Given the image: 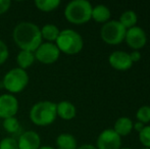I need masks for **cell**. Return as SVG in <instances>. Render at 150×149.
Masks as SVG:
<instances>
[{"instance_id":"6da1fadb","label":"cell","mask_w":150,"mask_h":149,"mask_svg":"<svg viewBox=\"0 0 150 149\" xmlns=\"http://www.w3.org/2000/svg\"><path fill=\"white\" fill-rule=\"evenodd\" d=\"M12 39L21 50L32 52H35L43 42L40 28L32 22H21L16 24L12 31Z\"/></svg>"},{"instance_id":"7a4b0ae2","label":"cell","mask_w":150,"mask_h":149,"mask_svg":"<svg viewBox=\"0 0 150 149\" xmlns=\"http://www.w3.org/2000/svg\"><path fill=\"white\" fill-rule=\"evenodd\" d=\"M56 117V103L49 100L37 102L29 112V119L37 127H47L52 125Z\"/></svg>"},{"instance_id":"3957f363","label":"cell","mask_w":150,"mask_h":149,"mask_svg":"<svg viewBox=\"0 0 150 149\" xmlns=\"http://www.w3.org/2000/svg\"><path fill=\"white\" fill-rule=\"evenodd\" d=\"M92 8V4L87 0H73L67 4L63 14L69 23L80 26L91 20Z\"/></svg>"},{"instance_id":"277c9868","label":"cell","mask_w":150,"mask_h":149,"mask_svg":"<svg viewBox=\"0 0 150 149\" xmlns=\"http://www.w3.org/2000/svg\"><path fill=\"white\" fill-rule=\"evenodd\" d=\"M55 45L59 49L60 53L67 55H75L82 51L84 47L83 37L73 29H64L60 31Z\"/></svg>"},{"instance_id":"5b68a950","label":"cell","mask_w":150,"mask_h":149,"mask_svg":"<svg viewBox=\"0 0 150 149\" xmlns=\"http://www.w3.org/2000/svg\"><path fill=\"white\" fill-rule=\"evenodd\" d=\"M30 78L27 71L20 68H13L9 70L2 79V86L9 94L22 93L29 85Z\"/></svg>"},{"instance_id":"8992f818","label":"cell","mask_w":150,"mask_h":149,"mask_svg":"<svg viewBox=\"0 0 150 149\" xmlns=\"http://www.w3.org/2000/svg\"><path fill=\"white\" fill-rule=\"evenodd\" d=\"M127 29L119 20H111L102 25L100 29V37L104 43L108 45H119L125 41Z\"/></svg>"},{"instance_id":"52a82bcc","label":"cell","mask_w":150,"mask_h":149,"mask_svg":"<svg viewBox=\"0 0 150 149\" xmlns=\"http://www.w3.org/2000/svg\"><path fill=\"white\" fill-rule=\"evenodd\" d=\"M34 55L37 61L42 64H52L58 60L60 56V51L55 45V43L42 42L40 46L35 50Z\"/></svg>"},{"instance_id":"ba28073f","label":"cell","mask_w":150,"mask_h":149,"mask_svg":"<svg viewBox=\"0 0 150 149\" xmlns=\"http://www.w3.org/2000/svg\"><path fill=\"white\" fill-rule=\"evenodd\" d=\"M122 147V137L112 129H105L99 134L96 141L97 149H120Z\"/></svg>"},{"instance_id":"9c48e42d","label":"cell","mask_w":150,"mask_h":149,"mask_svg":"<svg viewBox=\"0 0 150 149\" xmlns=\"http://www.w3.org/2000/svg\"><path fill=\"white\" fill-rule=\"evenodd\" d=\"M20 108L18 98L9 93L0 95V119H5L16 115Z\"/></svg>"},{"instance_id":"30bf717a","label":"cell","mask_w":150,"mask_h":149,"mask_svg":"<svg viewBox=\"0 0 150 149\" xmlns=\"http://www.w3.org/2000/svg\"><path fill=\"white\" fill-rule=\"evenodd\" d=\"M125 42L133 50H139L144 47L147 43L146 33L141 27H133L127 30Z\"/></svg>"},{"instance_id":"8fae6325","label":"cell","mask_w":150,"mask_h":149,"mask_svg":"<svg viewBox=\"0 0 150 149\" xmlns=\"http://www.w3.org/2000/svg\"><path fill=\"white\" fill-rule=\"evenodd\" d=\"M108 62L111 68L117 71L130 70L133 66L130 54L126 51H122V50L111 52L110 55L108 56Z\"/></svg>"},{"instance_id":"7c38bea8","label":"cell","mask_w":150,"mask_h":149,"mask_svg":"<svg viewBox=\"0 0 150 149\" xmlns=\"http://www.w3.org/2000/svg\"><path fill=\"white\" fill-rule=\"evenodd\" d=\"M18 149H39L41 147V137L33 130L25 131L18 136Z\"/></svg>"},{"instance_id":"4fadbf2b","label":"cell","mask_w":150,"mask_h":149,"mask_svg":"<svg viewBox=\"0 0 150 149\" xmlns=\"http://www.w3.org/2000/svg\"><path fill=\"white\" fill-rule=\"evenodd\" d=\"M56 114L63 121H71L77 115V108L71 102L63 100L56 103Z\"/></svg>"},{"instance_id":"5bb4252c","label":"cell","mask_w":150,"mask_h":149,"mask_svg":"<svg viewBox=\"0 0 150 149\" xmlns=\"http://www.w3.org/2000/svg\"><path fill=\"white\" fill-rule=\"evenodd\" d=\"M133 121L128 117H122L115 121V126H113V131L120 137L128 136L133 131Z\"/></svg>"},{"instance_id":"9a60e30c","label":"cell","mask_w":150,"mask_h":149,"mask_svg":"<svg viewBox=\"0 0 150 149\" xmlns=\"http://www.w3.org/2000/svg\"><path fill=\"white\" fill-rule=\"evenodd\" d=\"M110 16H111V11L106 5L98 4L96 6H93L91 20H94L96 23L105 24L108 20H110Z\"/></svg>"},{"instance_id":"2e32d148","label":"cell","mask_w":150,"mask_h":149,"mask_svg":"<svg viewBox=\"0 0 150 149\" xmlns=\"http://www.w3.org/2000/svg\"><path fill=\"white\" fill-rule=\"evenodd\" d=\"M41 37L43 42H50V43H55L60 30L56 25L54 24H45L42 28H40Z\"/></svg>"},{"instance_id":"e0dca14e","label":"cell","mask_w":150,"mask_h":149,"mask_svg":"<svg viewBox=\"0 0 150 149\" xmlns=\"http://www.w3.org/2000/svg\"><path fill=\"white\" fill-rule=\"evenodd\" d=\"M56 149H77L78 142L75 136L69 133H62L56 137Z\"/></svg>"},{"instance_id":"ac0fdd59","label":"cell","mask_w":150,"mask_h":149,"mask_svg":"<svg viewBox=\"0 0 150 149\" xmlns=\"http://www.w3.org/2000/svg\"><path fill=\"white\" fill-rule=\"evenodd\" d=\"M36 61L34 52L32 51H24V50H20V52L16 55V64H18V68H22V70L27 71L29 68H31Z\"/></svg>"},{"instance_id":"d6986e66","label":"cell","mask_w":150,"mask_h":149,"mask_svg":"<svg viewBox=\"0 0 150 149\" xmlns=\"http://www.w3.org/2000/svg\"><path fill=\"white\" fill-rule=\"evenodd\" d=\"M119 22L127 30L133 28V27L137 26V22H138V16L137 13L134 10H126L122 13V16H120Z\"/></svg>"},{"instance_id":"ffe728a7","label":"cell","mask_w":150,"mask_h":149,"mask_svg":"<svg viewBox=\"0 0 150 149\" xmlns=\"http://www.w3.org/2000/svg\"><path fill=\"white\" fill-rule=\"evenodd\" d=\"M60 3V0H36L35 6L42 12H51L57 9Z\"/></svg>"},{"instance_id":"44dd1931","label":"cell","mask_w":150,"mask_h":149,"mask_svg":"<svg viewBox=\"0 0 150 149\" xmlns=\"http://www.w3.org/2000/svg\"><path fill=\"white\" fill-rule=\"evenodd\" d=\"M2 127H3V129L5 130L8 134H14L20 131L21 124H20V121H18L16 117H8V119H3Z\"/></svg>"},{"instance_id":"7402d4cb","label":"cell","mask_w":150,"mask_h":149,"mask_svg":"<svg viewBox=\"0 0 150 149\" xmlns=\"http://www.w3.org/2000/svg\"><path fill=\"white\" fill-rule=\"evenodd\" d=\"M136 119L137 121L144 124V125L150 123V106L149 105L141 106L136 112Z\"/></svg>"},{"instance_id":"603a6c76","label":"cell","mask_w":150,"mask_h":149,"mask_svg":"<svg viewBox=\"0 0 150 149\" xmlns=\"http://www.w3.org/2000/svg\"><path fill=\"white\" fill-rule=\"evenodd\" d=\"M139 140L143 147L150 148V125L145 126L142 131L139 133Z\"/></svg>"},{"instance_id":"cb8c5ba5","label":"cell","mask_w":150,"mask_h":149,"mask_svg":"<svg viewBox=\"0 0 150 149\" xmlns=\"http://www.w3.org/2000/svg\"><path fill=\"white\" fill-rule=\"evenodd\" d=\"M0 149H18V140L13 137H4L0 140Z\"/></svg>"},{"instance_id":"d4e9b609","label":"cell","mask_w":150,"mask_h":149,"mask_svg":"<svg viewBox=\"0 0 150 149\" xmlns=\"http://www.w3.org/2000/svg\"><path fill=\"white\" fill-rule=\"evenodd\" d=\"M8 56H9V50L7 45L3 40L0 39V66H2L7 60Z\"/></svg>"},{"instance_id":"484cf974","label":"cell","mask_w":150,"mask_h":149,"mask_svg":"<svg viewBox=\"0 0 150 149\" xmlns=\"http://www.w3.org/2000/svg\"><path fill=\"white\" fill-rule=\"evenodd\" d=\"M11 1L10 0H0V16L6 13L10 9Z\"/></svg>"},{"instance_id":"4316f807","label":"cell","mask_w":150,"mask_h":149,"mask_svg":"<svg viewBox=\"0 0 150 149\" xmlns=\"http://www.w3.org/2000/svg\"><path fill=\"white\" fill-rule=\"evenodd\" d=\"M130 54V57H131V60H132V62L134 64V62H138L139 60L141 59V53L139 50H133Z\"/></svg>"},{"instance_id":"83f0119b","label":"cell","mask_w":150,"mask_h":149,"mask_svg":"<svg viewBox=\"0 0 150 149\" xmlns=\"http://www.w3.org/2000/svg\"><path fill=\"white\" fill-rule=\"evenodd\" d=\"M144 127H145L144 124H142V123H140V121H137V123H134V125H133V130H135V131H137L138 133H140Z\"/></svg>"},{"instance_id":"f1b7e54d","label":"cell","mask_w":150,"mask_h":149,"mask_svg":"<svg viewBox=\"0 0 150 149\" xmlns=\"http://www.w3.org/2000/svg\"><path fill=\"white\" fill-rule=\"evenodd\" d=\"M77 149H97L96 146L92 145V144H83L81 146H78Z\"/></svg>"},{"instance_id":"f546056e","label":"cell","mask_w":150,"mask_h":149,"mask_svg":"<svg viewBox=\"0 0 150 149\" xmlns=\"http://www.w3.org/2000/svg\"><path fill=\"white\" fill-rule=\"evenodd\" d=\"M39 149H56V148L52 147V146H48V145H44V146L41 145V147H40Z\"/></svg>"},{"instance_id":"4dcf8cb0","label":"cell","mask_w":150,"mask_h":149,"mask_svg":"<svg viewBox=\"0 0 150 149\" xmlns=\"http://www.w3.org/2000/svg\"><path fill=\"white\" fill-rule=\"evenodd\" d=\"M120 149H132V148H129V147H120Z\"/></svg>"},{"instance_id":"1f68e13d","label":"cell","mask_w":150,"mask_h":149,"mask_svg":"<svg viewBox=\"0 0 150 149\" xmlns=\"http://www.w3.org/2000/svg\"><path fill=\"white\" fill-rule=\"evenodd\" d=\"M141 149H150V148H147V147H142Z\"/></svg>"}]
</instances>
